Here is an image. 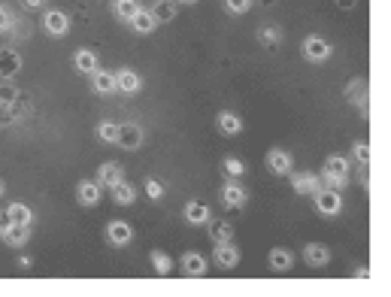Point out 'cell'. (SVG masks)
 Returning <instances> with one entry per match:
<instances>
[{
  "label": "cell",
  "instance_id": "cell-1",
  "mask_svg": "<svg viewBox=\"0 0 391 297\" xmlns=\"http://www.w3.org/2000/svg\"><path fill=\"white\" fill-rule=\"evenodd\" d=\"M300 55H304V61H309V64H325V61H331L334 46L327 43L325 36L309 34V36H304V43H300Z\"/></svg>",
  "mask_w": 391,
  "mask_h": 297
},
{
  "label": "cell",
  "instance_id": "cell-2",
  "mask_svg": "<svg viewBox=\"0 0 391 297\" xmlns=\"http://www.w3.org/2000/svg\"><path fill=\"white\" fill-rule=\"evenodd\" d=\"M315 212L322 219H336L343 212V191H334V188H318L315 194Z\"/></svg>",
  "mask_w": 391,
  "mask_h": 297
},
{
  "label": "cell",
  "instance_id": "cell-3",
  "mask_svg": "<svg viewBox=\"0 0 391 297\" xmlns=\"http://www.w3.org/2000/svg\"><path fill=\"white\" fill-rule=\"evenodd\" d=\"M43 31L55 36V40H61V36L70 34V15L64 13V9H45L43 15Z\"/></svg>",
  "mask_w": 391,
  "mask_h": 297
},
{
  "label": "cell",
  "instance_id": "cell-4",
  "mask_svg": "<svg viewBox=\"0 0 391 297\" xmlns=\"http://www.w3.org/2000/svg\"><path fill=\"white\" fill-rule=\"evenodd\" d=\"M106 243L115 246V249L131 246V243H134V228L127 225V221H122V219L109 221V225H106Z\"/></svg>",
  "mask_w": 391,
  "mask_h": 297
},
{
  "label": "cell",
  "instance_id": "cell-5",
  "mask_svg": "<svg viewBox=\"0 0 391 297\" xmlns=\"http://www.w3.org/2000/svg\"><path fill=\"white\" fill-rule=\"evenodd\" d=\"M264 164H267V170L273 176H288L294 170V158H291V152H285V148H270Z\"/></svg>",
  "mask_w": 391,
  "mask_h": 297
},
{
  "label": "cell",
  "instance_id": "cell-6",
  "mask_svg": "<svg viewBox=\"0 0 391 297\" xmlns=\"http://www.w3.org/2000/svg\"><path fill=\"white\" fill-rule=\"evenodd\" d=\"M222 203H225L227 209H243L246 203H249V191H246L236 179H227L222 185Z\"/></svg>",
  "mask_w": 391,
  "mask_h": 297
},
{
  "label": "cell",
  "instance_id": "cell-7",
  "mask_svg": "<svg viewBox=\"0 0 391 297\" xmlns=\"http://www.w3.org/2000/svg\"><path fill=\"white\" fill-rule=\"evenodd\" d=\"M145 140V134H143V127L136 125V122H122V131H118V143L115 146H122L125 152H136V148L143 146Z\"/></svg>",
  "mask_w": 391,
  "mask_h": 297
},
{
  "label": "cell",
  "instance_id": "cell-8",
  "mask_svg": "<svg viewBox=\"0 0 391 297\" xmlns=\"http://www.w3.org/2000/svg\"><path fill=\"white\" fill-rule=\"evenodd\" d=\"M76 200L82 203V207H97L100 200H104V185H100L97 179H82L76 185Z\"/></svg>",
  "mask_w": 391,
  "mask_h": 297
},
{
  "label": "cell",
  "instance_id": "cell-9",
  "mask_svg": "<svg viewBox=\"0 0 391 297\" xmlns=\"http://www.w3.org/2000/svg\"><path fill=\"white\" fill-rule=\"evenodd\" d=\"M182 219H185V225H191V228H204L206 221L213 219V209H209L204 200H188L185 209H182Z\"/></svg>",
  "mask_w": 391,
  "mask_h": 297
},
{
  "label": "cell",
  "instance_id": "cell-10",
  "mask_svg": "<svg viewBox=\"0 0 391 297\" xmlns=\"http://www.w3.org/2000/svg\"><path fill=\"white\" fill-rule=\"evenodd\" d=\"M213 261H215L218 270H234V267L240 264V249H236L234 243H215Z\"/></svg>",
  "mask_w": 391,
  "mask_h": 297
},
{
  "label": "cell",
  "instance_id": "cell-11",
  "mask_svg": "<svg viewBox=\"0 0 391 297\" xmlns=\"http://www.w3.org/2000/svg\"><path fill=\"white\" fill-rule=\"evenodd\" d=\"M115 88L122 91V95H140V91H143V79H140V73L131 70V67L115 70Z\"/></svg>",
  "mask_w": 391,
  "mask_h": 297
},
{
  "label": "cell",
  "instance_id": "cell-12",
  "mask_svg": "<svg viewBox=\"0 0 391 297\" xmlns=\"http://www.w3.org/2000/svg\"><path fill=\"white\" fill-rule=\"evenodd\" d=\"M91 91L94 95H115V70H104V67H97L94 73H91Z\"/></svg>",
  "mask_w": 391,
  "mask_h": 297
},
{
  "label": "cell",
  "instance_id": "cell-13",
  "mask_svg": "<svg viewBox=\"0 0 391 297\" xmlns=\"http://www.w3.org/2000/svg\"><path fill=\"white\" fill-rule=\"evenodd\" d=\"M97 182L104 185V188H115L118 182H125V167L115 161H104L97 167Z\"/></svg>",
  "mask_w": 391,
  "mask_h": 297
},
{
  "label": "cell",
  "instance_id": "cell-14",
  "mask_svg": "<svg viewBox=\"0 0 391 297\" xmlns=\"http://www.w3.org/2000/svg\"><path fill=\"white\" fill-rule=\"evenodd\" d=\"M267 267H270L273 273H288L291 267H294V255H291V249L273 246L270 255H267Z\"/></svg>",
  "mask_w": 391,
  "mask_h": 297
},
{
  "label": "cell",
  "instance_id": "cell-15",
  "mask_svg": "<svg viewBox=\"0 0 391 297\" xmlns=\"http://www.w3.org/2000/svg\"><path fill=\"white\" fill-rule=\"evenodd\" d=\"M215 127H218V134H225V137H236V134H243V118L231 113V109H222V113L215 116Z\"/></svg>",
  "mask_w": 391,
  "mask_h": 297
},
{
  "label": "cell",
  "instance_id": "cell-16",
  "mask_svg": "<svg viewBox=\"0 0 391 297\" xmlns=\"http://www.w3.org/2000/svg\"><path fill=\"white\" fill-rule=\"evenodd\" d=\"M22 70V55L15 49H0V79H15Z\"/></svg>",
  "mask_w": 391,
  "mask_h": 297
},
{
  "label": "cell",
  "instance_id": "cell-17",
  "mask_svg": "<svg viewBox=\"0 0 391 297\" xmlns=\"http://www.w3.org/2000/svg\"><path fill=\"white\" fill-rule=\"evenodd\" d=\"M100 67L97 64V52L94 49H76L73 52V70L76 73H85V76H91Z\"/></svg>",
  "mask_w": 391,
  "mask_h": 297
},
{
  "label": "cell",
  "instance_id": "cell-18",
  "mask_svg": "<svg viewBox=\"0 0 391 297\" xmlns=\"http://www.w3.org/2000/svg\"><path fill=\"white\" fill-rule=\"evenodd\" d=\"M204 228L209 230V240H213V243H231L234 240V225L225 219H209Z\"/></svg>",
  "mask_w": 391,
  "mask_h": 297
},
{
  "label": "cell",
  "instance_id": "cell-19",
  "mask_svg": "<svg viewBox=\"0 0 391 297\" xmlns=\"http://www.w3.org/2000/svg\"><path fill=\"white\" fill-rule=\"evenodd\" d=\"M288 176H291V188L297 194H315L322 188V179L315 173H288Z\"/></svg>",
  "mask_w": 391,
  "mask_h": 297
},
{
  "label": "cell",
  "instance_id": "cell-20",
  "mask_svg": "<svg viewBox=\"0 0 391 297\" xmlns=\"http://www.w3.org/2000/svg\"><path fill=\"white\" fill-rule=\"evenodd\" d=\"M179 267H182V273L185 276H206V258L200 255V252H185L182 255V261H179Z\"/></svg>",
  "mask_w": 391,
  "mask_h": 297
},
{
  "label": "cell",
  "instance_id": "cell-21",
  "mask_svg": "<svg viewBox=\"0 0 391 297\" xmlns=\"http://www.w3.org/2000/svg\"><path fill=\"white\" fill-rule=\"evenodd\" d=\"M127 25H131L134 34H155V27H158V22H155V15H152V9H143V6L136 9L134 18Z\"/></svg>",
  "mask_w": 391,
  "mask_h": 297
},
{
  "label": "cell",
  "instance_id": "cell-22",
  "mask_svg": "<svg viewBox=\"0 0 391 297\" xmlns=\"http://www.w3.org/2000/svg\"><path fill=\"white\" fill-rule=\"evenodd\" d=\"M0 237H3V243H6V246L22 249V246L27 243V240H31V225H15V221H13V225H9Z\"/></svg>",
  "mask_w": 391,
  "mask_h": 297
},
{
  "label": "cell",
  "instance_id": "cell-23",
  "mask_svg": "<svg viewBox=\"0 0 391 297\" xmlns=\"http://www.w3.org/2000/svg\"><path fill=\"white\" fill-rule=\"evenodd\" d=\"M304 258H306L309 267H327V261H331V249L322 246V243H306Z\"/></svg>",
  "mask_w": 391,
  "mask_h": 297
},
{
  "label": "cell",
  "instance_id": "cell-24",
  "mask_svg": "<svg viewBox=\"0 0 391 297\" xmlns=\"http://www.w3.org/2000/svg\"><path fill=\"white\" fill-rule=\"evenodd\" d=\"M152 15H155V22L158 25H167V22H173V18L179 15V4L176 0H155Z\"/></svg>",
  "mask_w": 391,
  "mask_h": 297
},
{
  "label": "cell",
  "instance_id": "cell-25",
  "mask_svg": "<svg viewBox=\"0 0 391 297\" xmlns=\"http://www.w3.org/2000/svg\"><path fill=\"white\" fill-rule=\"evenodd\" d=\"M118 131H122V122H113V118H104V122H97V140L106 143V146H115L118 143Z\"/></svg>",
  "mask_w": 391,
  "mask_h": 297
},
{
  "label": "cell",
  "instance_id": "cell-26",
  "mask_svg": "<svg viewBox=\"0 0 391 297\" xmlns=\"http://www.w3.org/2000/svg\"><path fill=\"white\" fill-rule=\"evenodd\" d=\"M346 97L364 113V109H367V85H364V79H352L349 85H346Z\"/></svg>",
  "mask_w": 391,
  "mask_h": 297
},
{
  "label": "cell",
  "instance_id": "cell-27",
  "mask_svg": "<svg viewBox=\"0 0 391 297\" xmlns=\"http://www.w3.org/2000/svg\"><path fill=\"white\" fill-rule=\"evenodd\" d=\"M258 43L264 46V49H279L282 46V27H276V25L258 27Z\"/></svg>",
  "mask_w": 391,
  "mask_h": 297
},
{
  "label": "cell",
  "instance_id": "cell-28",
  "mask_svg": "<svg viewBox=\"0 0 391 297\" xmlns=\"http://www.w3.org/2000/svg\"><path fill=\"white\" fill-rule=\"evenodd\" d=\"M109 191H113V200L118 203V207H134L136 203V188L131 182H118L115 188H109Z\"/></svg>",
  "mask_w": 391,
  "mask_h": 297
},
{
  "label": "cell",
  "instance_id": "cell-29",
  "mask_svg": "<svg viewBox=\"0 0 391 297\" xmlns=\"http://www.w3.org/2000/svg\"><path fill=\"white\" fill-rule=\"evenodd\" d=\"M149 261H152V267H155V273H158V276H170L173 267H176V264H173V258L167 252H161V249H152Z\"/></svg>",
  "mask_w": 391,
  "mask_h": 297
},
{
  "label": "cell",
  "instance_id": "cell-30",
  "mask_svg": "<svg viewBox=\"0 0 391 297\" xmlns=\"http://www.w3.org/2000/svg\"><path fill=\"white\" fill-rule=\"evenodd\" d=\"M6 216L15 221V225H34V209L27 203H9L6 207Z\"/></svg>",
  "mask_w": 391,
  "mask_h": 297
},
{
  "label": "cell",
  "instance_id": "cell-31",
  "mask_svg": "<svg viewBox=\"0 0 391 297\" xmlns=\"http://www.w3.org/2000/svg\"><path fill=\"white\" fill-rule=\"evenodd\" d=\"M136 9H140L136 0H113V15L118 18V22H131Z\"/></svg>",
  "mask_w": 391,
  "mask_h": 297
},
{
  "label": "cell",
  "instance_id": "cell-32",
  "mask_svg": "<svg viewBox=\"0 0 391 297\" xmlns=\"http://www.w3.org/2000/svg\"><path fill=\"white\" fill-rule=\"evenodd\" d=\"M222 170L227 179H243L246 176V161H240V158H234V155H227L225 161H222Z\"/></svg>",
  "mask_w": 391,
  "mask_h": 297
},
{
  "label": "cell",
  "instance_id": "cell-33",
  "mask_svg": "<svg viewBox=\"0 0 391 297\" xmlns=\"http://www.w3.org/2000/svg\"><path fill=\"white\" fill-rule=\"evenodd\" d=\"M322 188H334V191H343L346 185H349V176H343V173H327V170H322Z\"/></svg>",
  "mask_w": 391,
  "mask_h": 297
},
{
  "label": "cell",
  "instance_id": "cell-34",
  "mask_svg": "<svg viewBox=\"0 0 391 297\" xmlns=\"http://www.w3.org/2000/svg\"><path fill=\"white\" fill-rule=\"evenodd\" d=\"M322 170L349 176V158H343V155H327V161H325V167H322Z\"/></svg>",
  "mask_w": 391,
  "mask_h": 297
},
{
  "label": "cell",
  "instance_id": "cell-35",
  "mask_svg": "<svg viewBox=\"0 0 391 297\" xmlns=\"http://www.w3.org/2000/svg\"><path fill=\"white\" fill-rule=\"evenodd\" d=\"M352 158L358 161L361 167H370V143L367 140H355L352 143Z\"/></svg>",
  "mask_w": 391,
  "mask_h": 297
},
{
  "label": "cell",
  "instance_id": "cell-36",
  "mask_svg": "<svg viewBox=\"0 0 391 297\" xmlns=\"http://www.w3.org/2000/svg\"><path fill=\"white\" fill-rule=\"evenodd\" d=\"M143 185H145V198H149L152 203H158V200L164 198V185L155 179V176H149V179H145Z\"/></svg>",
  "mask_w": 391,
  "mask_h": 297
},
{
  "label": "cell",
  "instance_id": "cell-37",
  "mask_svg": "<svg viewBox=\"0 0 391 297\" xmlns=\"http://www.w3.org/2000/svg\"><path fill=\"white\" fill-rule=\"evenodd\" d=\"M222 4L231 15H246L252 9V0H222Z\"/></svg>",
  "mask_w": 391,
  "mask_h": 297
},
{
  "label": "cell",
  "instance_id": "cell-38",
  "mask_svg": "<svg viewBox=\"0 0 391 297\" xmlns=\"http://www.w3.org/2000/svg\"><path fill=\"white\" fill-rule=\"evenodd\" d=\"M15 97H22V91H18V85L13 79H6L3 85H0V100H3V104H13Z\"/></svg>",
  "mask_w": 391,
  "mask_h": 297
},
{
  "label": "cell",
  "instance_id": "cell-39",
  "mask_svg": "<svg viewBox=\"0 0 391 297\" xmlns=\"http://www.w3.org/2000/svg\"><path fill=\"white\" fill-rule=\"evenodd\" d=\"M9 31H13V13L0 4V34H9Z\"/></svg>",
  "mask_w": 391,
  "mask_h": 297
},
{
  "label": "cell",
  "instance_id": "cell-40",
  "mask_svg": "<svg viewBox=\"0 0 391 297\" xmlns=\"http://www.w3.org/2000/svg\"><path fill=\"white\" fill-rule=\"evenodd\" d=\"M15 122V116H13V109H9V104H3L0 100V127H6V125H13Z\"/></svg>",
  "mask_w": 391,
  "mask_h": 297
},
{
  "label": "cell",
  "instance_id": "cell-41",
  "mask_svg": "<svg viewBox=\"0 0 391 297\" xmlns=\"http://www.w3.org/2000/svg\"><path fill=\"white\" fill-rule=\"evenodd\" d=\"M9 225H13V219H9L6 212H0V234H3V230H6Z\"/></svg>",
  "mask_w": 391,
  "mask_h": 297
},
{
  "label": "cell",
  "instance_id": "cell-42",
  "mask_svg": "<svg viewBox=\"0 0 391 297\" xmlns=\"http://www.w3.org/2000/svg\"><path fill=\"white\" fill-rule=\"evenodd\" d=\"M336 6H340V9H355V6H358V0H336Z\"/></svg>",
  "mask_w": 391,
  "mask_h": 297
},
{
  "label": "cell",
  "instance_id": "cell-43",
  "mask_svg": "<svg viewBox=\"0 0 391 297\" xmlns=\"http://www.w3.org/2000/svg\"><path fill=\"white\" fill-rule=\"evenodd\" d=\"M18 267H22V270H31V258L22 255V258H18Z\"/></svg>",
  "mask_w": 391,
  "mask_h": 297
},
{
  "label": "cell",
  "instance_id": "cell-44",
  "mask_svg": "<svg viewBox=\"0 0 391 297\" xmlns=\"http://www.w3.org/2000/svg\"><path fill=\"white\" fill-rule=\"evenodd\" d=\"M22 4H24L27 9H40V6H43V0H22Z\"/></svg>",
  "mask_w": 391,
  "mask_h": 297
},
{
  "label": "cell",
  "instance_id": "cell-45",
  "mask_svg": "<svg viewBox=\"0 0 391 297\" xmlns=\"http://www.w3.org/2000/svg\"><path fill=\"white\" fill-rule=\"evenodd\" d=\"M179 6H194V4H200V0H176Z\"/></svg>",
  "mask_w": 391,
  "mask_h": 297
},
{
  "label": "cell",
  "instance_id": "cell-46",
  "mask_svg": "<svg viewBox=\"0 0 391 297\" xmlns=\"http://www.w3.org/2000/svg\"><path fill=\"white\" fill-rule=\"evenodd\" d=\"M3 194H6V182L0 179V198H3Z\"/></svg>",
  "mask_w": 391,
  "mask_h": 297
}]
</instances>
